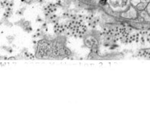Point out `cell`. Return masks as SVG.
I'll return each instance as SVG.
<instances>
[{
	"instance_id": "1",
	"label": "cell",
	"mask_w": 150,
	"mask_h": 131,
	"mask_svg": "<svg viewBox=\"0 0 150 131\" xmlns=\"http://www.w3.org/2000/svg\"><path fill=\"white\" fill-rule=\"evenodd\" d=\"M105 2V0H103V1H102V3H103V2Z\"/></svg>"
}]
</instances>
